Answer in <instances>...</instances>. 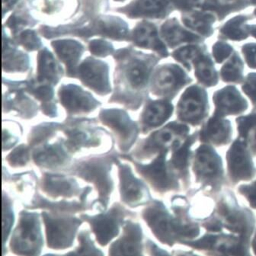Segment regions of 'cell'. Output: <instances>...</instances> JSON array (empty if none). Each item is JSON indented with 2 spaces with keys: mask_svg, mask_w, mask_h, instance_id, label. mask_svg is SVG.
I'll return each mask as SVG.
<instances>
[{
  "mask_svg": "<svg viewBox=\"0 0 256 256\" xmlns=\"http://www.w3.org/2000/svg\"><path fill=\"white\" fill-rule=\"evenodd\" d=\"M244 91L250 96L253 104L256 106V77L250 78L244 86Z\"/></svg>",
  "mask_w": 256,
  "mask_h": 256,
  "instance_id": "cell-42",
  "label": "cell"
},
{
  "mask_svg": "<svg viewBox=\"0 0 256 256\" xmlns=\"http://www.w3.org/2000/svg\"><path fill=\"white\" fill-rule=\"evenodd\" d=\"M230 123L224 120L222 117L214 116L206 122L200 132V140L209 144L221 146L228 144L230 141Z\"/></svg>",
  "mask_w": 256,
  "mask_h": 256,
  "instance_id": "cell-22",
  "label": "cell"
},
{
  "mask_svg": "<svg viewBox=\"0 0 256 256\" xmlns=\"http://www.w3.org/2000/svg\"><path fill=\"white\" fill-rule=\"evenodd\" d=\"M188 132L187 126L180 124H168L164 128L151 134L142 141L134 150L129 158L138 160L150 158L155 154L168 152L170 146L180 142V138L186 136Z\"/></svg>",
  "mask_w": 256,
  "mask_h": 256,
  "instance_id": "cell-6",
  "label": "cell"
},
{
  "mask_svg": "<svg viewBox=\"0 0 256 256\" xmlns=\"http://www.w3.org/2000/svg\"><path fill=\"white\" fill-rule=\"evenodd\" d=\"M216 104L215 116H222L228 114H238L245 112L247 108L246 102L240 96L234 88H226L214 96Z\"/></svg>",
  "mask_w": 256,
  "mask_h": 256,
  "instance_id": "cell-23",
  "label": "cell"
},
{
  "mask_svg": "<svg viewBox=\"0 0 256 256\" xmlns=\"http://www.w3.org/2000/svg\"><path fill=\"white\" fill-rule=\"evenodd\" d=\"M61 130L66 136L64 145L70 154L78 152L82 148H97L100 146L103 134H107L106 130L94 125L91 119H69L62 124Z\"/></svg>",
  "mask_w": 256,
  "mask_h": 256,
  "instance_id": "cell-5",
  "label": "cell"
},
{
  "mask_svg": "<svg viewBox=\"0 0 256 256\" xmlns=\"http://www.w3.org/2000/svg\"><path fill=\"white\" fill-rule=\"evenodd\" d=\"M80 246L78 248L68 254H84V256H103L104 253L98 250L94 246L93 240L90 237V232L87 230L80 231L78 234Z\"/></svg>",
  "mask_w": 256,
  "mask_h": 256,
  "instance_id": "cell-36",
  "label": "cell"
},
{
  "mask_svg": "<svg viewBox=\"0 0 256 256\" xmlns=\"http://www.w3.org/2000/svg\"><path fill=\"white\" fill-rule=\"evenodd\" d=\"M14 224V210H13L12 202L2 192V246L5 247L6 240H8Z\"/></svg>",
  "mask_w": 256,
  "mask_h": 256,
  "instance_id": "cell-35",
  "label": "cell"
},
{
  "mask_svg": "<svg viewBox=\"0 0 256 256\" xmlns=\"http://www.w3.org/2000/svg\"><path fill=\"white\" fill-rule=\"evenodd\" d=\"M28 208L34 209V208H43L48 212L54 213L72 214L76 212H84L88 209V206L86 202H50L45 198L42 197L40 194H36L32 198L30 204L28 205Z\"/></svg>",
  "mask_w": 256,
  "mask_h": 256,
  "instance_id": "cell-24",
  "label": "cell"
},
{
  "mask_svg": "<svg viewBox=\"0 0 256 256\" xmlns=\"http://www.w3.org/2000/svg\"><path fill=\"white\" fill-rule=\"evenodd\" d=\"M98 118L100 122L108 126L114 134L122 152L130 150L138 139L140 128L128 113L120 109H103Z\"/></svg>",
  "mask_w": 256,
  "mask_h": 256,
  "instance_id": "cell-9",
  "label": "cell"
},
{
  "mask_svg": "<svg viewBox=\"0 0 256 256\" xmlns=\"http://www.w3.org/2000/svg\"><path fill=\"white\" fill-rule=\"evenodd\" d=\"M43 246L40 215L36 212H20L18 225L10 240L12 252L20 256H39Z\"/></svg>",
  "mask_w": 256,
  "mask_h": 256,
  "instance_id": "cell-3",
  "label": "cell"
},
{
  "mask_svg": "<svg viewBox=\"0 0 256 256\" xmlns=\"http://www.w3.org/2000/svg\"><path fill=\"white\" fill-rule=\"evenodd\" d=\"M80 80L98 94L104 96L110 91L107 65L96 60H86L78 69Z\"/></svg>",
  "mask_w": 256,
  "mask_h": 256,
  "instance_id": "cell-19",
  "label": "cell"
},
{
  "mask_svg": "<svg viewBox=\"0 0 256 256\" xmlns=\"http://www.w3.org/2000/svg\"><path fill=\"white\" fill-rule=\"evenodd\" d=\"M124 68L126 80L133 90H140L146 86L150 72V65L146 60L133 58Z\"/></svg>",
  "mask_w": 256,
  "mask_h": 256,
  "instance_id": "cell-25",
  "label": "cell"
},
{
  "mask_svg": "<svg viewBox=\"0 0 256 256\" xmlns=\"http://www.w3.org/2000/svg\"><path fill=\"white\" fill-rule=\"evenodd\" d=\"M208 102L204 93L190 88L183 94L178 106V118L181 122L198 124L208 114Z\"/></svg>",
  "mask_w": 256,
  "mask_h": 256,
  "instance_id": "cell-16",
  "label": "cell"
},
{
  "mask_svg": "<svg viewBox=\"0 0 256 256\" xmlns=\"http://www.w3.org/2000/svg\"><path fill=\"white\" fill-rule=\"evenodd\" d=\"M228 170L234 182L248 181L256 174V168L248 150V146L244 140H237L228 151Z\"/></svg>",
  "mask_w": 256,
  "mask_h": 256,
  "instance_id": "cell-14",
  "label": "cell"
},
{
  "mask_svg": "<svg viewBox=\"0 0 256 256\" xmlns=\"http://www.w3.org/2000/svg\"><path fill=\"white\" fill-rule=\"evenodd\" d=\"M110 256H141L142 254V231L140 224L126 220L122 236L112 244Z\"/></svg>",
  "mask_w": 256,
  "mask_h": 256,
  "instance_id": "cell-17",
  "label": "cell"
},
{
  "mask_svg": "<svg viewBox=\"0 0 256 256\" xmlns=\"http://www.w3.org/2000/svg\"><path fill=\"white\" fill-rule=\"evenodd\" d=\"M219 218L214 222L206 226L210 230H218L221 226L234 231L241 236L251 234L254 226L253 218L248 212L237 206L235 203L224 200L220 205L218 210Z\"/></svg>",
  "mask_w": 256,
  "mask_h": 256,
  "instance_id": "cell-10",
  "label": "cell"
},
{
  "mask_svg": "<svg viewBox=\"0 0 256 256\" xmlns=\"http://www.w3.org/2000/svg\"><path fill=\"white\" fill-rule=\"evenodd\" d=\"M240 192L247 198L253 208H256V182L240 188Z\"/></svg>",
  "mask_w": 256,
  "mask_h": 256,
  "instance_id": "cell-41",
  "label": "cell"
},
{
  "mask_svg": "<svg viewBox=\"0 0 256 256\" xmlns=\"http://www.w3.org/2000/svg\"><path fill=\"white\" fill-rule=\"evenodd\" d=\"M90 50L96 56H106L113 50L112 44L101 40H94L90 44Z\"/></svg>",
  "mask_w": 256,
  "mask_h": 256,
  "instance_id": "cell-39",
  "label": "cell"
},
{
  "mask_svg": "<svg viewBox=\"0 0 256 256\" xmlns=\"http://www.w3.org/2000/svg\"><path fill=\"white\" fill-rule=\"evenodd\" d=\"M22 42L24 46L28 48L30 50H34L36 48H38L40 45V40L38 38L34 32L30 30H27L21 37Z\"/></svg>",
  "mask_w": 256,
  "mask_h": 256,
  "instance_id": "cell-40",
  "label": "cell"
},
{
  "mask_svg": "<svg viewBox=\"0 0 256 256\" xmlns=\"http://www.w3.org/2000/svg\"><path fill=\"white\" fill-rule=\"evenodd\" d=\"M193 171L198 182L212 187H219L224 177L220 157L209 146H200L196 151Z\"/></svg>",
  "mask_w": 256,
  "mask_h": 256,
  "instance_id": "cell-11",
  "label": "cell"
},
{
  "mask_svg": "<svg viewBox=\"0 0 256 256\" xmlns=\"http://www.w3.org/2000/svg\"><path fill=\"white\" fill-rule=\"evenodd\" d=\"M134 40L140 46L160 48L155 27L149 23L142 22L136 26L134 32Z\"/></svg>",
  "mask_w": 256,
  "mask_h": 256,
  "instance_id": "cell-33",
  "label": "cell"
},
{
  "mask_svg": "<svg viewBox=\"0 0 256 256\" xmlns=\"http://www.w3.org/2000/svg\"><path fill=\"white\" fill-rule=\"evenodd\" d=\"M38 81L56 84L60 78V68L54 58L48 50H43L39 56Z\"/></svg>",
  "mask_w": 256,
  "mask_h": 256,
  "instance_id": "cell-29",
  "label": "cell"
},
{
  "mask_svg": "<svg viewBox=\"0 0 256 256\" xmlns=\"http://www.w3.org/2000/svg\"><path fill=\"white\" fill-rule=\"evenodd\" d=\"M196 136H192L186 140L184 144L176 142L173 148L172 156L168 162L170 167L174 172L176 176L186 177L188 173V164L189 156H190V145L194 142Z\"/></svg>",
  "mask_w": 256,
  "mask_h": 256,
  "instance_id": "cell-26",
  "label": "cell"
},
{
  "mask_svg": "<svg viewBox=\"0 0 256 256\" xmlns=\"http://www.w3.org/2000/svg\"><path fill=\"white\" fill-rule=\"evenodd\" d=\"M62 124L55 122H44L34 126L28 136V146L32 149L48 142V140L61 130Z\"/></svg>",
  "mask_w": 256,
  "mask_h": 256,
  "instance_id": "cell-32",
  "label": "cell"
},
{
  "mask_svg": "<svg viewBox=\"0 0 256 256\" xmlns=\"http://www.w3.org/2000/svg\"><path fill=\"white\" fill-rule=\"evenodd\" d=\"M165 0H136L132 5L124 8V12L130 17H154L161 14L165 8Z\"/></svg>",
  "mask_w": 256,
  "mask_h": 256,
  "instance_id": "cell-28",
  "label": "cell"
},
{
  "mask_svg": "<svg viewBox=\"0 0 256 256\" xmlns=\"http://www.w3.org/2000/svg\"><path fill=\"white\" fill-rule=\"evenodd\" d=\"M60 59L66 62L69 70L76 66L84 52V46L75 40H58L52 43Z\"/></svg>",
  "mask_w": 256,
  "mask_h": 256,
  "instance_id": "cell-31",
  "label": "cell"
},
{
  "mask_svg": "<svg viewBox=\"0 0 256 256\" xmlns=\"http://www.w3.org/2000/svg\"><path fill=\"white\" fill-rule=\"evenodd\" d=\"M133 214L134 213L128 210L120 204L116 203L107 213L92 216L82 214L80 218L90 224L97 242L106 246L118 235L120 226L124 224L125 218L132 216Z\"/></svg>",
  "mask_w": 256,
  "mask_h": 256,
  "instance_id": "cell-7",
  "label": "cell"
},
{
  "mask_svg": "<svg viewBox=\"0 0 256 256\" xmlns=\"http://www.w3.org/2000/svg\"><path fill=\"white\" fill-rule=\"evenodd\" d=\"M116 164L118 167L122 202L130 208L148 204L151 202V196L146 184L135 177L130 166L122 164L118 160Z\"/></svg>",
  "mask_w": 256,
  "mask_h": 256,
  "instance_id": "cell-12",
  "label": "cell"
},
{
  "mask_svg": "<svg viewBox=\"0 0 256 256\" xmlns=\"http://www.w3.org/2000/svg\"><path fill=\"white\" fill-rule=\"evenodd\" d=\"M46 230L48 248L64 250L72 246L76 234L84 220L72 216L71 214L43 212L42 214Z\"/></svg>",
  "mask_w": 256,
  "mask_h": 256,
  "instance_id": "cell-4",
  "label": "cell"
},
{
  "mask_svg": "<svg viewBox=\"0 0 256 256\" xmlns=\"http://www.w3.org/2000/svg\"><path fill=\"white\" fill-rule=\"evenodd\" d=\"M30 158H32V148L22 144L7 156L6 161L12 167H22L27 165Z\"/></svg>",
  "mask_w": 256,
  "mask_h": 256,
  "instance_id": "cell-37",
  "label": "cell"
},
{
  "mask_svg": "<svg viewBox=\"0 0 256 256\" xmlns=\"http://www.w3.org/2000/svg\"><path fill=\"white\" fill-rule=\"evenodd\" d=\"M166 154L167 152L158 154L156 158L148 165L140 164L136 160L128 156H124V158H128L133 162L136 172L152 186L154 190L164 193L178 188L176 174L170 164H166Z\"/></svg>",
  "mask_w": 256,
  "mask_h": 256,
  "instance_id": "cell-8",
  "label": "cell"
},
{
  "mask_svg": "<svg viewBox=\"0 0 256 256\" xmlns=\"http://www.w3.org/2000/svg\"><path fill=\"white\" fill-rule=\"evenodd\" d=\"M118 160V154L114 151H110L106 155L76 160L66 170L70 174L94 184L98 193V199L94 203L98 204L102 210L107 209L114 190V182L110 176V170Z\"/></svg>",
  "mask_w": 256,
  "mask_h": 256,
  "instance_id": "cell-1",
  "label": "cell"
},
{
  "mask_svg": "<svg viewBox=\"0 0 256 256\" xmlns=\"http://www.w3.org/2000/svg\"><path fill=\"white\" fill-rule=\"evenodd\" d=\"M4 125V124H2ZM10 124L6 128L2 126V150H8L16 145L20 140L22 128L18 124L13 122L12 129H10Z\"/></svg>",
  "mask_w": 256,
  "mask_h": 256,
  "instance_id": "cell-38",
  "label": "cell"
},
{
  "mask_svg": "<svg viewBox=\"0 0 256 256\" xmlns=\"http://www.w3.org/2000/svg\"><path fill=\"white\" fill-rule=\"evenodd\" d=\"M40 187L44 194L54 198L60 197L70 198L76 196L80 198L84 190V189L81 190L74 178L58 173H44Z\"/></svg>",
  "mask_w": 256,
  "mask_h": 256,
  "instance_id": "cell-18",
  "label": "cell"
},
{
  "mask_svg": "<svg viewBox=\"0 0 256 256\" xmlns=\"http://www.w3.org/2000/svg\"><path fill=\"white\" fill-rule=\"evenodd\" d=\"M181 85V76L170 68L160 70L154 78L152 92L157 96H168Z\"/></svg>",
  "mask_w": 256,
  "mask_h": 256,
  "instance_id": "cell-27",
  "label": "cell"
},
{
  "mask_svg": "<svg viewBox=\"0 0 256 256\" xmlns=\"http://www.w3.org/2000/svg\"><path fill=\"white\" fill-rule=\"evenodd\" d=\"M38 108L34 102L20 93L16 94L14 98L10 96L6 100L4 98V110H6V112L16 110L18 116L23 118H34L37 114Z\"/></svg>",
  "mask_w": 256,
  "mask_h": 256,
  "instance_id": "cell-30",
  "label": "cell"
},
{
  "mask_svg": "<svg viewBox=\"0 0 256 256\" xmlns=\"http://www.w3.org/2000/svg\"><path fill=\"white\" fill-rule=\"evenodd\" d=\"M152 234L162 244L172 246L177 240L184 237L197 236L199 229L196 225H184L181 220L174 219L167 210L164 204L158 200H151L142 212Z\"/></svg>",
  "mask_w": 256,
  "mask_h": 256,
  "instance_id": "cell-2",
  "label": "cell"
},
{
  "mask_svg": "<svg viewBox=\"0 0 256 256\" xmlns=\"http://www.w3.org/2000/svg\"><path fill=\"white\" fill-rule=\"evenodd\" d=\"M173 107L166 101H150L142 110L140 128L144 133L161 126L172 114Z\"/></svg>",
  "mask_w": 256,
  "mask_h": 256,
  "instance_id": "cell-21",
  "label": "cell"
},
{
  "mask_svg": "<svg viewBox=\"0 0 256 256\" xmlns=\"http://www.w3.org/2000/svg\"><path fill=\"white\" fill-rule=\"evenodd\" d=\"M188 244L194 248L219 252L222 254H246L244 252L245 248L242 246L241 240L230 236H206L200 240L188 242Z\"/></svg>",
  "mask_w": 256,
  "mask_h": 256,
  "instance_id": "cell-20",
  "label": "cell"
},
{
  "mask_svg": "<svg viewBox=\"0 0 256 256\" xmlns=\"http://www.w3.org/2000/svg\"><path fill=\"white\" fill-rule=\"evenodd\" d=\"M61 104L68 110L69 116L88 114L100 106L90 93L74 85L64 86L59 91Z\"/></svg>",
  "mask_w": 256,
  "mask_h": 256,
  "instance_id": "cell-15",
  "label": "cell"
},
{
  "mask_svg": "<svg viewBox=\"0 0 256 256\" xmlns=\"http://www.w3.org/2000/svg\"><path fill=\"white\" fill-rule=\"evenodd\" d=\"M236 122L240 136L256 155V114L240 118Z\"/></svg>",
  "mask_w": 256,
  "mask_h": 256,
  "instance_id": "cell-34",
  "label": "cell"
},
{
  "mask_svg": "<svg viewBox=\"0 0 256 256\" xmlns=\"http://www.w3.org/2000/svg\"><path fill=\"white\" fill-rule=\"evenodd\" d=\"M146 248L150 252V254H166V252L160 251V248L154 242H151L150 240H148V242H146Z\"/></svg>",
  "mask_w": 256,
  "mask_h": 256,
  "instance_id": "cell-43",
  "label": "cell"
},
{
  "mask_svg": "<svg viewBox=\"0 0 256 256\" xmlns=\"http://www.w3.org/2000/svg\"><path fill=\"white\" fill-rule=\"evenodd\" d=\"M71 155L64 145V140L53 144L45 142L32 149V160L34 164L49 171L66 170L70 164Z\"/></svg>",
  "mask_w": 256,
  "mask_h": 256,
  "instance_id": "cell-13",
  "label": "cell"
}]
</instances>
